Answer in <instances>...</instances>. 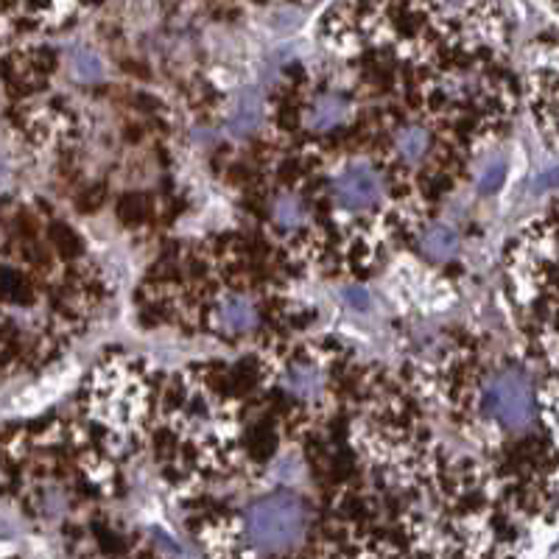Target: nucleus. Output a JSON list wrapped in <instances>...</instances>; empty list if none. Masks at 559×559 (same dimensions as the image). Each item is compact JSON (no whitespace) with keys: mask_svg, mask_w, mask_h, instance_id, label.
Returning a JSON list of instances; mask_svg holds the SVG:
<instances>
[{"mask_svg":"<svg viewBox=\"0 0 559 559\" xmlns=\"http://www.w3.org/2000/svg\"><path fill=\"white\" fill-rule=\"evenodd\" d=\"M274 221L283 230H297L305 221V204L297 196H280L274 204Z\"/></svg>","mask_w":559,"mask_h":559,"instance_id":"12","label":"nucleus"},{"mask_svg":"<svg viewBox=\"0 0 559 559\" xmlns=\"http://www.w3.org/2000/svg\"><path fill=\"white\" fill-rule=\"evenodd\" d=\"M504 173H506L504 162H493V165H489V168L481 173V180H478V191H481V193H493V191H498V188H501V182H504Z\"/></svg>","mask_w":559,"mask_h":559,"instance_id":"13","label":"nucleus"},{"mask_svg":"<svg viewBox=\"0 0 559 559\" xmlns=\"http://www.w3.org/2000/svg\"><path fill=\"white\" fill-rule=\"evenodd\" d=\"M263 121V98L258 93H243L230 115V129L235 134H250Z\"/></svg>","mask_w":559,"mask_h":559,"instance_id":"7","label":"nucleus"},{"mask_svg":"<svg viewBox=\"0 0 559 559\" xmlns=\"http://www.w3.org/2000/svg\"><path fill=\"white\" fill-rule=\"evenodd\" d=\"M216 325L224 333H247L258 325V310L247 297H230L216 310Z\"/></svg>","mask_w":559,"mask_h":559,"instance_id":"6","label":"nucleus"},{"mask_svg":"<svg viewBox=\"0 0 559 559\" xmlns=\"http://www.w3.org/2000/svg\"><path fill=\"white\" fill-rule=\"evenodd\" d=\"M349 115V103L344 95L338 93H328V95H319L313 101V107L308 110V126L313 132H330L336 126H341Z\"/></svg>","mask_w":559,"mask_h":559,"instance_id":"5","label":"nucleus"},{"mask_svg":"<svg viewBox=\"0 0 559 559\" xmlns=\"http://www.w3.org/2000/svg\"><path fill=\"white\" fill-rule=\"evenodd\" d=\"M82 0H0V20L25 25H56Z\"/></svg>","mask_w":559,"mask_h":559,"instance_id":"4","label":"nucleus"},{"mask_svg":"<svg viewBox=\"0 0 559 559\" xmlns=\"http://www.w3.org/2000/svg\"><path fill=\"white\" fill-rule=\"evenodd\" d=\"M481 406L498 426L509 431L529 428L537 414L532 380L517 369H504L489 378L481 392Z\"/></svg>","mask_w":559,"mask_h":559,"instance_id":"2","label":"nucleus"},{"mask_svg":"<svg viewBox=\"0 0 559 559\" xmlns=\"http://www.w3.org/2000/svg\"><path fill=\"white\" fill-rule=\"evenodd\" d=\"M0 361H4V349H0Z\"/></svg>","mask_w":559,"mask_h":559,"instance_id":"15","label":"nucleus"},{"mask_svg":"<svg viewBox=\"0 0 559 559\" xmlns=\"http://www.w3.org/2000/svg\"><path fill=\"white\" fill-rule=\"evenodd\" d=\"M341 297H344V302H349L356 310H367L369 308V294L364 289H347Z\"/></svg>","mask_w":559,"mask_h":559,"instance_id":"14","label":"nucleus"},{"mask_svg":"<svg viewBox=\"0 0 559 559\" xmlns=\"http://www.w3.org/2000/svg\"><path fill=\"white\" fill-rule=\"evenodd\" d=\"M395 149L403 162H419L428 152V132L423 126H406L395 137Z\"/></svg>","mask_w":559,"mask_h":559,"instance_id":"9","label":"nucleus"},{"mask_svg":"<svg viewBox=\"0 0 559 559\" xmlns=\"http://www.w3.org/2000/svg\"><path fill=\"white\" fill-rule=\"evenodd\" d=\"M383 196V182L378 171L367 162H356L344 168L333 182V199L344 210H364L378 204Z\"/></svg>","mask_w":559,"mask_h":559,"instance_id":"3","label":"nucleus"},{"mask_svg":"<svg viewBox=\"0 0 559 559\" xmlns=\"http://www.w3.org/2000/svg\"><path fill=\"white\" fill-rule=\"evenodd\" d=\"M308 515L297 495L277 493L247 509L250 543L263 551H286L297 545L305 534Z\"/></svg>","mask_w":559,"mask_h":559,"instance_id":"1","label":"nucleus"},{"mask_svg":"<svg viewBox=\"0 0 559 559\" xmlns=\"http://www.w3.org/2000/svg\"><path fill=\"white\" fill-rule=\"evenodd\" d=\"M423 250L436 260H447L459 250V232L447 224H431L423 235Z\"/></svg>","mask_w":559,"mask_h":559,"instance_id":"8","label":"nucleus"},{"mask_svg":"<svg viewBox=\"0 0 559 559\" xmlns=\"http://www.w3.org/2000/svg\"><path fill=\"white\" fill-rule=\"evenodd\" d=\"M286 387L297 395V397H317L319 395V387H322V372L313 367V364H297L289 369L286 375Z\"/></svg>","mask_w":559,"mask_h":559,"instance_id":"10","label":"nucleus"},{"mask_svg":"<svg viewBox=\"0 0 559 559\" xmlns=\"http://www.w3.org/2000/svg\"><path fill=\"white\" fill-rule=\"evenodd\" d=\"M70 67H74V76L79 82H98L103 76L101 56L93 48H76L70 56Z\"/></svg>","mask_w":559,"mask_h":559,"instance_id":"11","label":"nucleus"}]
</instances>
